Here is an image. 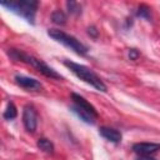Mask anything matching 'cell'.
Instances as JSON below:
<instances>
[{
    "label": "cell",
    "mask_w": 160,
    "mask_h": 160,
    "mask_svg": "<svg viewBox=\"0 0 160 160\" xmlns=\"http://www.w3.org/2000/svg\"><path fill=\"white\" fill-rule=\"evenodd\" d=\"M48 35L50 38H52L54 40L61 42L62 45H65L66 48L71 49L72 51H75L76 54L79 55H85L88 52V48L80 42L76 38H74L72 35H69L66 32H64L62 30H59V29H49L48 31Z\"/></svg>",
    "instance_id": "cell-4"
},
{
    "label": "cell",
    "mask_w": 160,
    "mask_h": 160,
    "mask_svg": "<svg viewBox=\"0 0 160 160\" xmlns=\"http://www.w3.org/2000/svg\"><path fill=\"white\" fill-rule=\"evenodd\" d=\"M38 148L40 150H42L44 152H46V154H52L54 152V144L46 138H40L38 140Z\"/></svg>",
    "instance_id": "cell-11"
},
{
    "label": "cell",
    "mask_w": 160,
    "mask_h": 160,
    "mask_svg": "<svg viewBox=\"0 0 160 160\" xmlns=\"http://www.w3.org/2000/svg\"><path fill=\"white\" fill-rule=\"evenodd\" d=\"M99 134L105 138L106 140L114 142V144H118L121 141V134L116 130V129H112V128H106V126H102L99 129Z\"/></svg>",
    "instance_id": "cell-9"
},
{
    "label": "cell",
    "mask_w": 160,
    "mask_h": 160,
    "mask_svg": "<svg viewBox=\"0 0 160 160\" xmlns=\"http://www.w3.org/2000/svg\"><path fill=\"white\" fill-rule=\"evenodd\" d=\"M139 56H140V54H139V51L136 49H130L129 50V58H130V60H136Z\"/></svg>",
    "instance_id": "cell-16"
},
{
    "label": "cell",
    "mask_w": 160,
    "mask_h": 160,
    "mask_svg": "<svg viewBox=\"0 0 160 160\" xmlns=\"http://www.w3.org/2000/svg\"><path fill=\"white\" fill-rule=\"evenodd\" d=\"M15 82L26 90H31V91H38L41 89V84L29 76H24V75H15Z\"/></svg>",
    "instance_id": "cell-6"
},
{
    "label": "cell",
    "mask_w": 160,
    "mask_h": 160,
    "mask_svg": "<svg viewBox=\"0 0 160 160\" xmlns=\"http://www.w3.org/2000/svg\"><path fill=\"white\" fill-rule=\"evenodd\" d=\"M38 1L35 0H10V1H1V6L6 8L8 10L15 12L16 15L24 18L28 22L34 24L35 14L38 9Z\"/></svg>",
    "instance_id": "cell-2"
},
{
    "label": "cell",
    "mask_w": 160,
    "mask_h": 160,
    "mask_svg": "<svg viewBox=\"0 0 160 160\" xmlns=\"http://www.w3.org/2000/svg\"><path fill=\"white\" fill-rule=\"evenodd\" d=\"M64 65L68 66L71 72H74L79 79H81L82 81L90 84L91 86H94L96 90L99 91H106V85L104 84V81L88 66L78 64V62H72L69 60H64Z\"/></svg>",
    "instance_id": "cell-3"
},
{
    "label": "cell",
    "mask_w": 160,
    "mask_h": 160,
    "mask_svg": "<svg viewBox=\"0 0 160 160\" xmlns=\"http://www.w3.org/2000/svg\"><path fill=\"white\" fill-rule=\"evenodd\" d=\"M71 110H72V112L76 114L78 118H80L84 122L91 124V125L95 122L96 116H94V115L90 114L89 111H86V110H84V109H81V108H79V106H76V105H72V106H71Z\"/></svg>",
    "instance_id": "cell-10"
},
{
    "label": "cell",
    "mask_w": 160,
    "mask_h": 160,
    "mask_svg": "<svg viewBox=\"0 0 160 160\" xmlns=\"http://www.w3.org/2000/svg\"><path fill=\"white\" fill-rule=\"evenodd\" d=\"M138 160H154V159L150 158V156H148V155H140Z\"/></svg>",
    "instance_id": "cell-18"
},
{
    "label": "cell",
    "mask_w": 160,
    "mask_h": 160,
    "mask_svg": "<svg viewBox=\"0 0 160 160\" xmlns=\"http://www.w3.org/2000/svg\"><path fill=\"white\" fill-rule=\"evenodd\" d=\"M71 99H72V101H74V105H76V106H79V108H81V109H84V110H86V111H89L90 114H92L94 116H96L98 118V111H96V109L88 101V100H85L82 96H80L79 94H75V92H72L71 94Z\"/></svg>",
    "instance_id": "cell-8"
},
{
    "label": "cell",
    "mask_w": 160,
    "mask_h": 160,
    "mask_svg": "<svg viewBox=\"0 0 160 160\" xmlns=\"http://www.w3.org/2000/svg\"><path fill=\"white\" fill-rule=\"evenodd\" d=\"M9 56L14 60H18V61H22V62H26L31 66H34L36 70H39L42 75L48 76V78H51V79H62V76L60 74H58L52 68H50L46 62H44L42 60L32 56V55H29V54H25L20 50H16V49H9L8 51Z\"/></svg>",
    "instance_id": "cell-1"
},
{
    "label": "cell",
    "mask_w": 160,
    "mask_h": 160,
    "mask_svg": "<svg viewBox=\"0 0 160 160\" xmlns=\"http://www.w3.org/2000/svg\"><path fill=\"white\" fill-rule=\"evenodd\" d=\"M51 20L58 25H64L66 22V15L61 10H55L51 14Z\"/></svg>",
    "instance_id": "cell-12"
},
{
    "label": "cell",
    "mask_w": 160,
    "mask_h": 160,
    "mask_svg": "<svg viewBox=\"0 0 160 160\" xmlns=\"http://www.w3.org/2000/svg\"><path fill=\"white\" fill-rule=\"evenodd\" d=\"M136 14H138V16L144 18V19H146V20H149L150 16H151V14H150V8L146 6V5H140L139 9H138V11H136Z\"/></svg>",
    "instance_id": "cell-14"
},
{
    "label": "cell",
    "mask_w": 160,
    "mask_h": 160,
    "mask_svg": "<svg viewBox=\"0 0 160 160\" xmlns=\"http://www.w3.org/2000/svg\"><path fill=\"white\" fill-rule=\"evenodd\" d=\"M66 6L69 9V12H71V14H80L81 12V6L75 1H68Z\"/></svg>",
    "instance_id": "cell-15"
},
{
    "label": "cell",
    "mask_w": 160,
    "mask_h": 160,
    "mask_svg": "<svg viewBox=\"0 0 160 160\" xmlns=\"http://www.w3.org/2000/svg\"><path fill=\"white\" fill-rule=\"evenodd\" d=\"M22 122L29 132H34L38 126V112L32 105H26L22 111Z\"/></svg>",
    "instance_id": "cell-5"
},
{
    "label": "cell",
    "mask_w": 160,
    "mask_h": 160,
    "mask_svg": "<svg viewBox=\"0 0 160 160\" xmlns=\"http://www.w3.org/2000/svg\"><path fill=\"white\" fill-rule=\"evenodd\" d=\"M16 115H18V111H16L15 105L12 102H9L8 106H6V110L4 111V118L6 120H12V119L16 118Z\"/></svg>",
    "instance_id": "cell-13"
},
{
    "label": "cell",
    "mask_w": 160,
    "mask_h": 160,
    "mask_svg": "<svg viewBox=\"0 0 160 160\" xmlns=\"http://www.w3.org/2000/svg\"><path fill=\"white\" fill-rule=\"evenodd\" d=\"M132 150L139 155H149L160 150V144L158 142H136L132 145Z\"/></svg>",
    "instance_id": "cell-7"
},
{
    "label": "cell",
    "mask_w": 160,
    "mask_h": 160,
    "mask_svg": "<svg viewBox=\"0 0 160 160\" xmlns=\"http://www.w3.org/2000/svg\"><path fill=\"white\" fill-rule=\"evenodd\" d=\"M88 34L90 35V36H92V38H98V35H99V32H98V30H96V28L95 26H90V28H88Z\"/></svg>",
    "instance_id": "cell-17"
}]
</instances>
